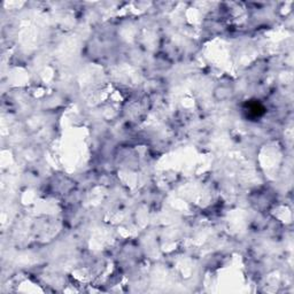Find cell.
Listing matches in <instances>:
<instances>
[{
  "label": "cell",
  "mask_w": 294,
  "mask_h": 294,
  "mask_svg": "<svg viewBox=\"0 0 294 294\" xmlns=\"http://www.w3.org/2000/svg\"><path fill=\"white\" fill-rule=\"evenodd\" d=\"M233 95H234L233 88L229 84H219L214 89L213 91L214 99L218 102L228 101V100L232 98Z\"/></svg>",
  "instance_id": "cell-1"
}]
</instances>
